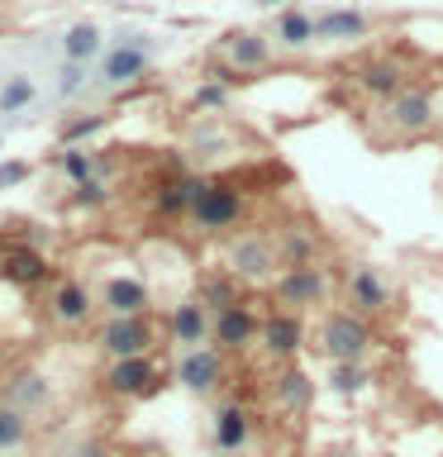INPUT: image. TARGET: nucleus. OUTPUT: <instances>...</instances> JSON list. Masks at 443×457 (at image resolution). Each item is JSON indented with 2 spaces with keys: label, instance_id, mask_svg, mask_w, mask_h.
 <instances>
[{
  "label": "nucleus",
  "instance_id": "obj_1",
  "mask_svg": "<svg viewBox=\"0 0 443 457\" xmlns=\"http://www.w3.org/2000/svg\"><path fill=\"white\" fill-rule=\"evenodd\" d=\"M372 348V328L357 310H329L320 324V353L329 362H363Z\"/></svg>",
  "mask_w": 443,
  "mask_h": 457
},
{
  "label": "nucleus",
  "instance_id": "obj_2",
  "mask_svg": "<svg viewBox=\"0 0 443 457\" xmlns=\"http://www.w3.org/2000/svg\"><path fill=\"white\" fill-rule=\"evenodd\" d=\"M272 291H277L281 300V310H310V305H320V300L329 295V277H324V267L320 262H310V267H286L277 281H272Z\"/></svg>",
  "mask_w": 443,
  "mask_h": 457
},
{
  "label": "nucleus",
  "instance_id": "obj_3",
  "mask_svg": "<svg viewBox=\"0 0 443 457\" xmlns=\"http://www.w3.org/2000/svg\"><path fill=\"white\" fill-rule=\"evenodd\" d=\"M148 57H153L148 34H124V38L105 53V62H100V86H129L134 77H143Z\"/></svg>",
  "mask_w": 443,
  "mask_h": 457
},
{
  "label": "nucleus",
  "instance_id": "obj_4",
  "mask_svg": "<svg viewBox=\"0 0 443 457\" xmlns=\"http://www.w3.org/2000/svg\"><path fill=\"white\" fill-rule=\"evenodd\" d=\"M348 310H357L363 320H367V314L391 310V281L381 277V267L357 262V267L348 271Z\"/></svg>",
  "mask_w": 443,
  "mask_h": 457
},
{
  "label": "nucleus",
  "instance_id": "obj_5",
  "mask_svg": "<svg viewBox=\"0 0 443 457\" xmlns=\"http://www.w3.org/2000/svg\"><path fill=\"white\" fill-rule=\"evenodd\" d=\"M238 214H243V195L234 191V186H229V181H205V191H200L191 220L200 228H229Z\"/></svg>",
  "mask_w": 443,
  "mask_h": 457
},
{
  "label": "nucleus",
  "instance_id": "obj_6",
  "mask_svg": "<svg viewBox=\"0 0 443 457\" xmlns=\"http://www.w3.org/2000/svg\"><path fill=\"white\" fill-rule=\"evenodd\" d=\"M257 334H263V320H257V314L238 300V305H229V310L214 314V334L210 338L220 343L224 353H238V348H248Z\"/></svg>",
  "mask_w": 443,
  "mask_h": 457
},
{
  "label": "nucleus",
  "instance_id": "obj_7",
  "mask_svg": "<svg viewBox=\"0 0 443 457\" xmlns=\"http://www.w3.org/2000/svg\"><path fill=\"white\" fill-rule=\"evenodd\" d=\"M148 343H153V328L143 314H114L105 324V348L114 353V362H120V357H143Z\"/></svg>",
  "mask_w": 443,
  "mask_h": 457
},
{
  "label": "nucleus",
  "instance_id": "obj_8",
  "mask_svg": "<svg viewBox=\"0 0 443 457\" xmlns=\"http://www.w3.org/2000/svg\"><path fill=\"white\" fill-rule=\"evenodd\" d=\"M277 257L281 253L272 248L267 238H238L234 253H229V262H234L229 271H234L238 281H267L272 271H277Z\"/></svg>",
  "mask_w": 443,
  "mask_h": 457
},
{
  "label": "nucleus",
  "instance_id": "obj_9",
  "mask_svg": "<svg viewBox=\"0 0 443 457\" xmlns=\"http://www.w3.org/2000/svg\"><path fill=\"white\" fill-rule=\"evenodd\" d=\"M224 377V357L214 353V348H191V353H181V362H177V381L186 386V391H196V395H205L214 391Z\"/></svg>",
  "mask_w": 443,
  "mask_h": 457
},
{
  "label": "nucleus",
  "instance_id": "obj_10",
  "mask_svg": "<svg viewBox=\"0 0 443 457\" xmlns=\"http://www.w3.org/2000/svg\"><path fill=\"white\" fill-rule=\"evenodd\" d=\"M263 348L272 357H296L300 353V343H305V324H300V314L296 310H272L267 320H263Z\"/></svg>",
  "mask_w": 443,
  "mask_h": 457
},
{
  "label": "nucleus",
  "instance_id": "obj_11",
  "mask_svg": "<svg viewBox=\"0 0 443 457\" xmlns=\"http://www.w3.org/2000/svg\"><path fill=\"white\" fill-rule=\"evenodd\" d=\"M210 334H214V314L200 305V300H181V305L171 310V338H177L186 353H191V348H205Z\"/></svg>",
  "mask_w": 443,
  "mask_h": 457
},
{
  "label": "nucleus",
  "instance_id": "obj_12",
  "mask_svg": "<svg viewBox=\"0 0 443 457\" xmlns=\"http://www.w3.org/2000/svg\"><path fill=\"white\" fill-rule=\"evenodd\" d=\"M386 120H391L396 134H424V129L434 124V100L424 91H400V96H391Z\"/></svg>",
  "mask_w": 443,
  "mask_h": 457
},
{
  "label": "nucleus",
  "instance_id": "obj_13",
  "mask_svg": "<svg viewBox=\"0 0 443 457\" xmlns=\"http://www.w3.org/2000/svg\"><path fill=\"white\" fill-rule=\"evenodd\" d=\"M363 34H367V14L353 10V5L314 14V38H320V43H353V38H363Z\"/></svg>",
  "mask_w": 443,
  "mask_h": 457
},
{
  "label": "nucleus",
  "instance_id": "obj_14",
  "mask_svg": "<svg viewBox=\"0 0 443 457\" xmlns=\"http://www.w3.org/2000/svg\"><path fill=\"white\" fill-rule=\"evenodd\" d=\"M253 438V414L243 405H224L214 414V448L220 453H243Z\"/></svg>",
  "mask_w": 443,
  "mask_h": 457
},
{
  "label": "nucleus",
  "instance_id": "obj_15",
  "mask_svg": "<svg viewBox=\"0 0 443 457\" xmlns=\"http://www.w3.org/2000/svg\"><path fill=\"white\" fill-rule=\"evenodd\" d=\"M272 38H277L281 48H310V43H320V38H314V14L300 10V5H286V10L277 14Z\"/></svg>",
  "mask_w": 443,
  "mask_h": 457
},
{
  "label": "nucleus",
  "instance_id": "obj_16",
  "mask_svg": "<svg viewBox=\"0 0 443 457\" xmlns=\"http://www.w3.org/2000/svg\"><path fill=\"white\" fill-rule=\"evenodd\" d=\"M153 386V362L148 357H120V362L110 367V391L120 395H138Z\"/></svg>",
  "mask_w": 443,
  "mask_h": 457
},
{
  "label": "nucleus",
  "instance_id": "obj_17",
  "mask_svg": "<svg viewBox=\"0 0 443 457\" xmlns=\"http://www.w3.org/2000/svg\"><path fill=\"white\" fill-rule=\"evenodd\" d=\"M105 305L114 314H143L148 310V286L134 277H110L105 281Z\"/></svg>",
  "mask_w": 443,
  "mask_h": 457
},
{
  "label": "nucleus",
  "instance_id": "obj_18",
  "mask_svg": "<svg viewBox=\"0 0 443 457\" xmlns=\"http://www.w3.org/2000/svg\"><path fill=\"white\" fill-rule=\"evenodd\" d=\"M314 400V381L305 377L300 367H286V371H277V405L281 410H305Z\"/></svg>",
  "mask_w": 443,
  "mask_h": 457
},
{
  "label": "nucleus",
  "instance_id": "obj_19",
  "mask_svg": "<svg viewBox=\"0 0 443 457\" xmlns=\"http://www.w3.org/2000/svg\"><path fill=\"white\" fill-rule=\"evenodd\" d=\"M272 57V43L263 34H229V62L234 67H263Z\"/></svg>",
  "mask_w": 443,
  "mask_h": 457
},
{
  "label": "nucleus",
  "instance_id": "obj_20",
  "mask_svg": "<svg viewBox=\"0 0 443 457\" xmlns=\"http://www.w3.org/2000/svg\"><path fill=\"white\" fill-rule=\"evenodd\" d=\"M367 386H372L367 362H329V391H339V395H363Z\"/></svg>",
  "mask_w": 443,
  "mask_h": 457
},
{
  "label": "nucleus",
  "instance_id": "obj_21",
  "mask_svg": "<svg viewBox=\"0 0 443 457\" xmlns=\"http://www.w3.org/2000/svg\"><path fill=\"white\" fill-rule=\"evenodd\" d=\"M200 191H205V181H191V177H181V181L163 186V195H157V210H163V214H181V210H196Z\"/></svg>",
  "mask_w": 443,
  "mask_h": 457
},
{
  "label": "nucleus",
  "instance_id": "obj_22",
  "mask_svg": "<svg viewBox=\"0 0 443 457\" xmlns=\"http://www.w3.org/2000/svg\"><path fill=\"white\" fill-rule=\"evenodd\" d=\"M63 53H67V62H86V57H96L100 53V29L96 24H71L63 34Z\"/></svg>",
  "mask_w": 443,
  "mask_h": 457
},
{
  "label": "nucleus",
  "instance_id": "obj_23",
  "mask_svg": "<svg viewBox=\"0 0 443 457\" xmlns=\"http://www.w3.org/2000/svg\"><path fill=\"white\" fill-rule=\"evenodd\" d=\"M200 305L205 310H229V305H238V291H234V277H224V271H214V277L200 281Z\"/></svg>",
  "mask_w": 443,
  "mask_h": 457
},
{
  "label": "nucleus",
  "instance_id": "obj_24",
  "mask_svg": "<svg viewBox=\"0 0 443 457\" xmlns=\"http://www.w3.org/2000/svg\"><path fill=\"white\" fill-rule=\"evenodd\" d=\"M357 81H363L372 96H400V67L396 62H367L357 71Z\"/></svg>",
  "mask_w": 443,
  "mask_h": 457
},
{
  "label": "nucleus",
  "instance_id": "obj_25",
  "mask_svg": "<svg viewBox=\"0 0 443 457\" xmlns=\"http://www.w3.org/2000/svg\"><path fill=\"white\" fill-rule=\"evenodd\" d=\"M53 310H57V320L77 324V320H86V310H91V295H86L77 281H67V286H57V295H53Z\"/></svg>",
  "mask_w": 443,
  "mask_h": 457
},
{
  "label": "nucleus",
  "instance_id": "obj_26",
  "mask_svg": "<svg viewBox=\"0 0 443 457\" xmlns=\"http://www.w3.org/2000/svg\"><path fill=\"white\" fill-rule=\"evenodd\" d=\"M34 96H38V86L29 77H10L0 86V114H20L24 105H34Z\"/></svg>",
  "mask_w": 443,
  "mask_h": 457
},
{
  "label": "nucleus",
  "instance_id": "obj_27",
  "mask_svg": "<svg viewBox=\"0 0 443 457\" xmlns=\"http://www.w3.org/2000/svg\"><path fill=\"white\" fill-rule=\"evenodd\" d=\"M5 277L10 281H38L43 277V257L38 253H10L5 257Z\"/></svg>",
  "mask_w": 443,
  "mask_h": 457
},
{
  "label": "nucleus",
  "instance_id": "obj_28",
  "mask_svg": "<svg viewBox=\"0 0 443 457\" xmlns=\"http://www.w3.org/2000/svg\"><path fill=\"white\" fill-rule=\"evenodd\" d=\"M20 443H24V414L14 405H5V410H0V453L20 448Z\"/></svg>",
  "mask_w": 443,
  "mask_h": 457
},
{
  "label": "nucleus",
  "instance_id": "obj_29",
  "mask_svg": "<svg viewBox=\"0 0 443 457\" xmlns=\"http://www.w3.org/2000/svg\"><path fill=\"white\" fill-rule=\"evenodd\" d=\"M14 410L20 405H43V395H48V386H43V377H34V371H29V377H20L14 381Z\"/></svg>",
  "mask_w": 443,
  "mask_h": 457
},
{
  "label": "nucleus",
  "instance_id": "obj_30",
  "mask_svg": "<svg viewBox=\"0 0 443 457\" xmlns=\"http://www.w3.org/2000/svg\"><path fill=\"white\" fill-rule=\"evenodd\" d=\"M81 77H86L81 62H67L63 71H57V96H77L81 91Z\"/></svg>",
  "mask_w": 443,
  "mask_h": 457
},
{
  "label": "nucleus",
  "instance_id": "obj_31",
  "mask_svg": "<svg viewBox=\"0 0 443 457\" xmlns=\"http://www.w3.org/2000/svg\"><path fill=\"white\" fill-rule=\"evenodd\" d=\"M63 167H67V177H71V181H86V177H91V162H86L81 153H67V157H63Z\"/></svg>",
  "mask_w": 443,
  "mask_h": 457
},
{
  "label": "nucleus",
  "instance_id": "obj_32",
  "mask_svg": "<svg viewBox=\"0 0 443 457\" xmlns=\"http://www.w3.org/2000/svg\"><path fill=\"white\" fill-rule=\"evenodd\" d=\"M196 105H224V86H200V91H196Z\"/></svg>",
  "mask_w": 443,
  "mask_h": 457
},
{
  "label": "nucleus",
  "instance_id": "obj_33",
  "mask_svg": "<svg viewBox=\"0 0 443 457\" xmlns=\"http://www.w3.org/2000/svg\"><path fill=\"white\" fill-rule=\"evenodd\" d=\"M24 177H29L24 162H5V167H0V186H14V181H24Z\"/></svg>",
  "mask_w": 443,
  "mask_h": 457
},
{
  "label": "nucleus",
  "instance_id": "obj_34",
  "mask_svg": "<svg viewBox=\"0 0 443 457\" xmlns=\"http://www.w3.org/2000/svg\"><path fill=\"white\" fill-rule=\"evenodd\" d=\"M81 200H86V205H96V200H105V186H100V181H81Z\"/></svg>",
  "mask_w": 443,
  "mask_h": 457
},
{
  "label": "nucleus",
  "instance_id": "obj_35",
  "mask_svg": "<svg viewBox=\"0 0 443 457\" xmlns=\"http://www.w3.org/2000/svg\"><path fill=\"white\" fill-rule=\"evenodd\" d=\"M91 129H100V114H96V120H81V124H71V129H67V138H81V134H91Z\"/></svg>",
  "mask_w": 443,
  "mask_h": 457
},
{
  "label": "nucleus",
  "instance_id": "obj_36",
  "mask_svg": "<svg viewBox=\"0 0 443 457\" xmlns=\"http://www.w3.org/2000/svg\"><path fill=\"white\" fill-rule=\"evenodd\" d=\"M253 5H263V10H277V5H281V10H286V0H253Z\"/></svg>",
  "mask_w": 443,
  "mask_h": 457
}]
</instances>
